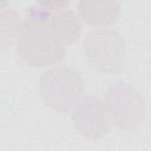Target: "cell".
Instances as JSON below:
<instances>
[{
	"instance_id": "obj_2",
	"label": "cell",
	"mask_w": 151,
	"mask_h": 151,
	"mask_svg": "<svg viewBox=\"0 0 151 151\" xmlns=\"http://www.w3.org/2000/svg\"><path fill=\"white\" fill-rule=\"evenodd\" d=\"M39 93L42 101L54 111L67 112L79 101L84 91L80 73L68 66H54L40 76Z\"/></svg>"
},
{
	"instance_id": "obj_6",
	"label": "cell",
	"mask_w": 151,
	"mask_h": 151,
	"mask_svg": "<svg viewBox=\"0 0 151 151\" xmlns=\"http://www.w3.org/2000/svg\"><path fill=\"white\" fill-rule=\"evenodd\" d=\"M71 122L74 130L85 138L98 139L107 134L112 118L105 100L96 96H85L73 107Z\"/></svg>"
},
{
	"instance_id": "obj_1",
	"label": "cell",
	"mask_w": 151,
	"mask_h": 151,
	"mask_svg": "<svg viewBox=\"0 0 151 151\" xmlns=\"http://www.w3.org/2000/svg\"><path fill=\"white\" fill-rule=\"evenodd\" d=\"M15 48L21 60L33 67L52 66L65 57V46L50 27L44 21L28 17L21 24Z\"/></svg>"
},
{
	"instance_id": "obj_3",
	"label": "cell",
	"mask_w": 151,
	"mask_h": 151,
	"mask_svg": "<svg viewBox=\"0 0 151 151\" xmlns=\"http://www.w3.org/2000/svg\"><path fill=\"white\" fill-rule=\"evenodd\" d=\"M83 48L92 67L117 74L124 68L126 48L123 35L111 28H94L86 33Z\"/></svg>"
},
{
	"instance_id": "obj_5",
	"label": "cell",
	"mask_w": 151,
	"mask_h": 151,
	"mask_svg": "<svg viewBox=\"0 0 151 151\" xmlns=\"http://www.w3.org/2000/svg\"><path fill=\"white\" fill-rule=\"evenodd\" d=\"M105 103L112 123L122 130L137 127L145 117V101L142 94L130 84L117 81L109 87Z\"/></svg>"
},
{
	"instance_id": "obj_8",
	"label": "cell",
	"mask_w": 151,
	"mask_h": 151,
	"mask_svg": "<svg viewBox=\"0 0 151 151\" xmlns=\"http://www.w3.org/2000/svg\"><path fill=\"white\" fill-rule=\"evenodd\" d=\"M0 18H1V47L6 48L17 41L21 24L19 14L5 2L0 6Z\"/></svg>"
},
{
	"instance_id": "obj_4",
	"label": "cell",
	"mask_w": 151,
	"mask_h": 151,
	"mask_svg": "<svg viewBox=\"0 0 151 151\" xmlns=\"http://www.w3.org/2000/svg\"><path fill=\"white\" fill-rule=\"evenodd\" d=\"M68 5L67 1H38L27 9V17L44 21L65 47L71 46L81 35V24Z\"/></svg>"
},
{
	"instance_id": "obj_7",
	"label": "cell",
	"mask_w": 151,
	"mask_h": 151,
	"mask_svg": "<svg viewBox=\"0 0 151 151\" xmlns=\"http://www.w3.org/2000/svg\"><path fill=\"white\" fill-rule=\"evenodd\" d=\"M122 5L118 1H79L78 15L90 26L106 28L114 24L120 14Z\"/></svg>"
}]
</instances>
